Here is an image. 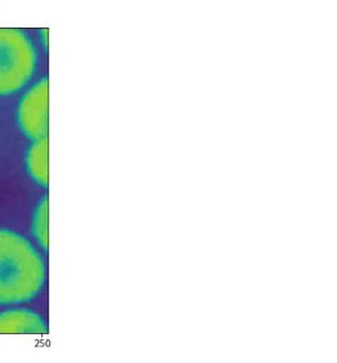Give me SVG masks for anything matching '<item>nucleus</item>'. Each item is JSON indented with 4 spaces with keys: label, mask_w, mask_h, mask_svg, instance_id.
<instances>
[{
    "label": "nucleus",
    "mask_w": 337,
    "mask_h": 363,
    "mask_svg": "<svg viewBox=\"0 0 337 363\" xmlns=\"http://www.w3.org/2000/svg\"><path fill=\"white\" fill-rule=\"evenodd\" d=\"M45 284V266L24 237L0 230V306L24 303Z\"/></svg>",
    "instance_id": "f257e3e1"
},
{
    "label": "nucleus",
    "mask_w": 337,
    "mask_h": 363,
    "mask_svg": "<svg viewBox=\"0 0 337 363\" xmlns=\"http://www.w3.org/2000/svg\"><path fill=\"white\" fill-rule=\"evenodd\" d=\"M35 68L31 40L18 29L0 28V96L19 91Z\"/></svg>",
    "instance_id": "f03ea898"
},
{
    "label": "nucleus",
    "mask_w": 337,
    "mask_h": 363,
    "mask_svg": "<svg viewBox=\"0 0 337 363\" xmlns=\"http://www.w3.org/2000/svg\"><path fill=\"white\" fill-rule=\"evenodd\" d=\"M48 79L38 82L23 98L19 106V124L33 139L48 137Z\"/></svg>",
    "instance_id": "7ed1b4c3"
},
{
    "label": "nucleus",
    "mask_w": 337,
    "mask_h": 363,
    "mask_svg": "<svg viewBox=\"0 0 337 363\" xmlns=\"http://www.w3.org/2000/svg\"><path fill=\"white\" fill-rule=\"evenodd\" d=\"M48 327L31 310H11L0 313V333H45Z\"/></svg>",
    "instance_id": "20e7f679"
},
{
    "label": "nucleus",
    "mask_w": 337,
    "mask_h": 363,
    "mask_svg": "<svg viewBox=\"0 0 337 363\" xmlns=\"http://www.w3.org/2000/svg\"><path fill=\"white\" fill-rule=\"evenodd\" d=\"M48 137L38 139L28 153V169L33 178L43 186H48Z\"/></svg>",
    "instance_id": "39448f33"
},
{
    "label": "nucleus",
    "mask_w": 337,
    "mask_h": 363,
    "mask_svg": "<svg viewBox=\"0 0 337 363\" xmlns=\"http://www.w3.org/2000/svg\"><path fill=\"white\" fill-rule=\"evenodd\" d=\"M34 233L42 246L48 248V199L44 198L43 202L39 204L37 214L34 218Z\"/></svg>",
    "instance_id": "423d86ee"
}]
</instances>
